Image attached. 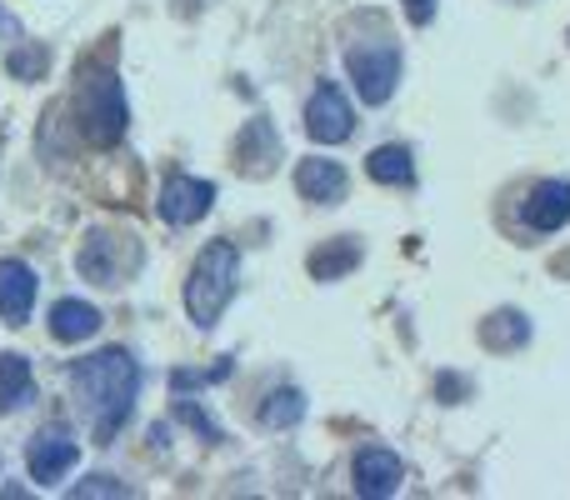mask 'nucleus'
<instances>
[{
	"label": "nucleus",
	"instance_id": "obj_1",
	"mask_svg": "<svg viewBox=\"0 0 570 500\" xmlns=\"http://www.w3.org/2000/svg\"><path fill=\"white\" fill-rule=\"evenodd\" d=\"M70 385L96 411V441H110L130 421V405H136V391H140V365L126 351L80 355L70 365Z\"/></svg>",
	"mask_w": 570,
	"mask_h": 500
},
{
	"label": "nucleus",
	"instance_id": "obj_2",
	"mask_svg": "<svg viewBox=\"0 0 570 500\" xmlns=\"http://www.w3.org/2000/svg\"><path fill=\"white\" fill-rule=\"evenodd\" d=\"M236 271H240V255L230 241H210V246L196 255L190 281H186V315L200 331H210V325L220 321V311L230 305V295H236Z\"/></svg>",
	"mask_w": 570,
	"mask_h": 500
},
{
	"label": "nucleus",
	"instance_id": "obj_3",
	"mask_svg": "<svg viewBox=\"0 0 570 500\" xmlns=\"http://www.w3.org/2000/svg\"><path fill=\"white\" fill-rule=\"evenodd\" d=\"M345 70H351L365 106H385L395 96V80H401V46L391 36L351 40L345 46Z\"/></svg>",
	"mask_w": 570,
	"mask_h": 500
},
{
	"label": "nucleus",
	"instance_id": "obj_4",
	"mask_svg": "<svg viewBox=\"0 0 570 500\" xmlns=\"http://www.w3.org/2000/svg\"><path fill=\"white\" fill-rule=\"evenodd\" d=\"M80 126H86V136L96 140V146H116L120 136H126V90H120V80L110 76V70H100V76H86V86H80Z\"/></svg>",
	"mask_w": 570,
	"mask_h": 500
},
{
	"label": "nucleus",
	"instance_id": "obj_5",
	"mask_svg": "<svg viewBox=\"0 0 570 500\" xmlns=\"http://www.w3.org/2000/svg\"><path fill=\"white\" fill-rule=\"evenodd\" d=\"M305 130H311L321 146H341V140H351L355 110H351V100L341 96L335 80H321V86H315L311 106H305Z\"/></svg>",
	"mask_w": 570,
	"mask_h": 500
},
{
	"label": "nucleus",
	"instance_id": "obj_6",
	"mask_svg": "<svg viewBox=\"0 0 570 500\" xmlns=\"http://www.w3.org/2000/svg\"><path fill=\"white\" fill-rule=\"evenodd\" d=\"M216 206V186L210 180H196V176H170L160 186V220L166 226H196V220L210 216Z\"/></svg>",
	"mask_w": 570,
	"mask_h": 500
},
{
	"label": "nucleus",
	"instance_id": "obj_7",
	"mask_svg": "<svg viewBox=\"0 0 570 500\" xmlns=\"http://www.w3.org/2000/svg\"><path fill=\"white\" fill-rule=\"evenodd\" d=\"M80 445L70 441L66 425H46V431H36V441H30L26 451V465H30V481L40 486H60V476L76 465Z\"/></svg>",
	"mask_w": 570,
	"mask_h": 500
},
{
	"label": "nucleus",
	"instance_id": "obj_8",
	"mask_svg": "<svg viewBox=\"0 0 570 500\" xmlns=\"http://www.w3.org/2000/svg\"><path fill=\"white\" fill-rule=\"evenodd\" d=\"M570 220V180H541L521 200V226L535 236H556Z\"/></svg>",
	"mask_w": 570,
	"mask_h": 500
},
{
	"label": "nucleus",
	"instance_id": "obj_9",
	"mask_svg": "<svg viewBox=\"0 0 570 500\" xmlns=\"http://www.w3.org/2000/svg\"><path fill=\"white\" fill-rule=\"evenodd\" d=\"M351 476H355V496L375 500V496H395V486H401L405 465H401V455H395V451H381V445H365V451L355 455Z\"/></svg>",
	"mask_w": 570,
	"mask_h": 500
},
{
	"label": "nucleus",
	"instance_id": "obj_10",
	"mask_svg": "<svg viewBox=\"0 0 570 500\" xmlns=\"http://www.w3.org/2000/svg\"><path fill=\"white\" fill-rule=\"evenodd\" d=\"M36 271L26 261H0V321L6 325H26V315L36 311Z\"/></svg>",
	"mask_w": 570,
	"mask_h": 500
},
{
	"label": "nucleus",
	"instance_id": "obj_11",
	"mask_svg": "<svg viewBox=\"0 0 570 500\" xmlns=\"http://www.w3.org/2000/svg\"><path fill=\"white\" fill-rule=\"evenodd\" d=\"M295 190L305 200H315V206H331V200L345 196V166L325 156H305L301 170H295Z\"/></svg>",
	"mask_w": 570,
	"mask_h": 500
},
{
	"label": "nucleus",
	"instance_id": "obj_12",
	"mask_svg": "<svg viewBox=\"0 0 570 500\" xmlns=\"http://www.w3.org/2000/svg\"><path fill=\"white\" fill-rule=\"evenodd\" d=\"M276 156H281V140H276V130H271V120H250L246 136H240V150H236L240 170H246V176H271Z\"/></svg>",
	"mask_w": 570,
	"mask_h": 500
},
{
	"label": "nucleus",
	"instance_id": "obj_13",
	"mask_svg": "<svg viewBox=\"0 0 570 500\" xmlns=\"http://www.w3.org/2000/svg\"><path fill=\"white\" fill-rule=\"evenodd\" d=\"M36 401V375H30L26 355H0V415L20 411Z\"/></svg>",
	"mask_w": 570,
	"mask_h": 500
},
{
	"label": "nucleus",
	"instance_id": "obj_14",
	"mask_svg": "<svg viewBox=\"0 0 570 500\" xmlns=\"http://www.w3.org/2000/svg\"><path fill=\"white\" fill-rule=\"evenodd\" d=\"M100 331V311L86 301H56V311H50V335L56 341H90V335Z\"/></svg>",
	"mask_w": 570,
	"mask_h": 500
},
{
	"label": "nucleus",
	"instance_id": "obj_15",
	"mask_svg": "<svg viewBox=\"0 0 570 500\" xmlns=\"http://www.w3.org/2000/svg\"><path fill=\"white\" fill-rule=\"evenodd\" d=\"M130 261H116V236H90L80 251V275L96 285H116Z\"/></svg>",
	"mask_w": 570,
	"mask_h": 500
},
{
	"label": "nucleus",
	"instance_id": "obj_16",
	"mask_svg": "<svg viewBox=\"0 0 570 500\" xmlns=\"http://www.w3.org/2000/svg\"><path fill=\"white\" fill-rule=\"evenodd\" d=\"M525 341H531V321H525L521 311L485 315V325H481V345H485V351H521Z\"/></svg>",
	"mask_w": 570,
	"mask_h": 500
},
{
	"label": "nucleus",
	"instance_id": "obj_17",
	"mask_svg": "<svg viewBox=\"0 0 570 500\" xmlns=\"http://www.w3.org/2000/svg\"><path fill=\"white\" fill-rule=\"evenodd\" d=\"M365 170H371V180H381V186H411V180H415V160H411V150H405V146L371 150Z\"/></svg>",
	"mask_w": 570,
	"mask_h": 500
},
{
	"label": "nucleus",
	"instance_id": "obj_18",
	"mask_svg": "<svg viewBox=\"0 0 570 500\" xmlns=\"http://www.w3.org/2000/svg\"><path fill=\"white\" fill-rule=\"evenodd\" d=\"M355 265H361V246L355 241H335V246H325V251H315L311 255V275L315 281H341V275H351Z\"/></svg>",
	"mask_w": 570,
	"mask_h": 500
},
{
	"label": "nucleus",
	"instance_id": "obj_19",
	"mask_svg": "<svg viewBox=\"0 0 570 500\" xmlns=\"http://www.w3.org/2000/svg\"><path fill=\"white\" fill-rule=\"evenodd\" d=\"M301 415H305V395L291 391V385L276 391L266 405H261V425H266V431H285V425H295Z\"/></svg>",
	"mask_w": 570,
	"mask_h": 500
},
{
	"label": "nucleus",
	"instance_id": "obj_20",
	"mask_svg": "<svg viewBox=\"0 0 570 500\" xmlns=\"http://www.w3.org/2000/svg\"><path fill=\"white\" fill-rule=\"evenodd\" d=\"M230 371H236V361H230V355H220V361L210 365V371H186V365H180V371L170 375V391H176V395H190V391H200V385L230 381Z\"/></svg>",
	"mask_w": 570,
	"mask_h": 500
},
{
	"label": "nucleus",
	"instance_id": "obj_21",
	"mask_svg": "<svg viewBox=\"0 0 570 500\" xmlns=\"http://www.w3.org/2000/svg\"><path fill=\"white\" fill-rule=\"evenodd\" d=\"M176 415H180V425H190V431L200 435V441H210V445L226 441V435H220V425H216V421H206V411H200V405L190 401V395H180V401H176Z\"/></svg>",
	"mask_w": 570,
	"mask_h": 500
},
{
	"label": "nucleus",
	"instance_id": "obj_22",
	"mask_svg": "<svg viewBox=\"0 0 570 500\" xmlns=\"http://www.w3.org/2000/svg\"><path fill=\"white\" fill-rule=\"evenodd\" d=\"M10 76H16V80H40V76H46V50H40L36 40H26V46L10 56Z\"/></svg>",
	"mask_w": 570,
	"mask_h": 500
},
{
	"label": "nucleus",
	"instance_id": "obj_23",
	"mask_svg": "<svg viewBox=\"0 0 570 500\" xmlns=\"http://www.w3.org/2000/svg\"><path fill=\"white\" fill-rule=\"evenodd\" d=\"M70 496H76V500H90V496H130V491H126V486H116L110 476H90V481H80Z\"/></svg>",
	"mask_w": 570,
	"mask_h": 500
},
{
	"label": "nucleus",
	"instance_id": "obj_24",
	"mask_svg": "<svg viewBox=\"0 0 570 500\" xmlns=\"http://www.w3.org/2000/svg\"><path fill=\"white\" fill-rule=\"evenodd\" d=\"M431 16H435V0H405V20L411 26H431Z\"/></svg>",
	"mask_w": 570,
	"mask_h": 500
},
{
	"label": "nucleus",
	"instance_id": "obj_25",
	"mask_svg": "<svg viewBox=\"0 0 570 500\" xmlns=\"http://www.w3.org/2000/svg\"><path fill=\"white\" fill-rule=\"evenodd\" d=\"M0 20H6V10H0Z\"/></svg>",
	"mask_w": 570,
	"mask_h": 500
}]
</instances>
